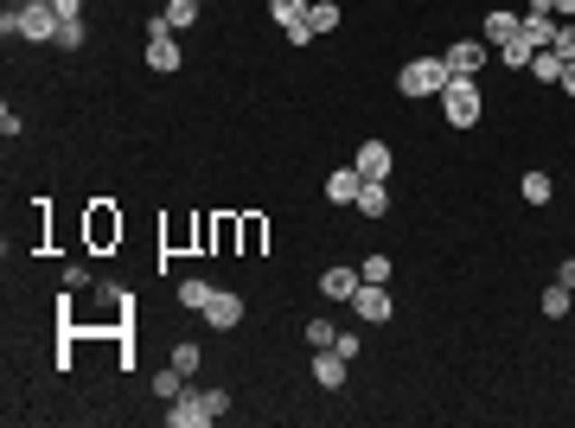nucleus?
Returning a JSON list of instances; mask_svg holds the SVG:
<instances>
[{
    "instance_id": "f257e3e1",
    "label": "nucleus",
    "mask_w": 575,
    "mask_h": 428,
    "mask_svg": "<svg viewBox=\"0 0 575 428\" xmlns=\"http://www.w3.org/2000/svg\"><path fill=\"white\" fill-rule=\"evenodd\" d=\"M224 409H231V396H224V390H186V396H173L167 422H173V428H211Z\"/></svg>"
},
{
    "instance_id": "f03ea898",
    "label": "nucleus",
    "mask_w": 575,
    "mask_h": 428,
    "mask_svg": "<svg viewBox=\"0 0 575 428\" xmlns=\"http://www.w3.org/2000/svg\"><path fill=\"white\" fill-rule=\"evenodd\" d=\"M397 90H403V96H442V90H448V64H442V58L403 64V70H397Z\"/></svg>"
},
{
    "instance_id": "7ed1b4c3",
    "label": "nucleus",
    "mask_w": 575,
    "mask_h": 428,
    "mask_svg": "<svg viewBox=\"0 0 575 428\" xmlns=\"http://www.w3.org/2000/svg\"><path fill=\"white\" fill-rule=\"evenodd\" d=\"M442 103H448V122H454V128H473V122H479V84H473V77H448Z\"/></svg>"
},
{
    "instance_id": "20e7f679",
    "label": "nucleus",
    "mask_w": 575,
    "mask_h": 428,
    "mask_svg": "<svg viewBox=\"0 0 575 428\" xmlns=\"http://www.w3.org/2000/svg\"><path fill=\"white\" fill-rule=\"evenodd\" d=\"M492 58V45L486 39H454L448 51H442V64H448V77H479V64Z\"/></svg>"
},
{
    "instance_id": "39448f33",
    "label": "nucleus",
    "mask_w": 575,
    "mask_h": 428,
    "mask_svg": "<svg viewBox=\"0 0 575 428\" xmlns=\"http://www.w3.org/2000/svg\"><path fill=\"white\" fill-rule=\"evenodd\" d=\"M351 307H358V320H371V326H384V320L397 314V301L384 295V281H358V295H351Z\"/></svg>"
},
{
    "instance_id": "423d86ee",
    "label": "nucleus",
    "mask_w": 575,
    "mask_h": 428,
    "mask_svg": "<svg viewBox=\"0 0 575 428\" xmlns=\"http://www.w3.org/2000/svg\"><path fill=\"white\" fill-rule=\"evenodd\" d=\"M243 320V295H231V288H218V295H211V307H205V326H237Z\"/></svg>"
},
{
    "instance_id": "0eeeda50",
    "label": "nucleus",
    "mask_w": 575,
    "mask_h": 428,
    "mask_svg": "<svg viewBox=\"0 0 575 428\" xmlns=\"http://www.w3.org/2000/svg\"><path fill=\"white\" fill-rule=\"evenodd\" d=\"M390 160H397V154L384 148V141H365V148H358V160H351V167L365 173V179H390Z\"/></svg>"
},
{
    "instance_id": "6e6552de",
    "label": "nucleus",
    "mask_w": 575,
    "mask_h": 428,
    "mask_svg": "<svg viewBox=\"0 0 575 428\" xmlns=\"http://www.w3.org/2000/svg\"><path fill=\"white\" fill-rule=\"evenodd\" d=\"M358 281H365L358 269H326V275H320V295H326V301H351Z\"/></svg>"
},
{
    "instance_id": "1a4fd4ad",
    "label": "nucleus",
    "mask_w": 575,
    "mask_h": 428,
    "mask_svg": "<svg viewBox=\"0 0 575 428\" xmlns=\"http://www.w3.org/2000/svg\"><path fill=\"white\" fill-rule=\"evenodd\" d=\"M518 32H525V20H518V14H506V7L486 14V45H492V51H498V45H512Z\"/></svg>"
},
{
    "instance_id": "9d476101",
    "label": "nucleus",
    "mask_w": 575,
    "mask_h": 428,
    "mask_svg": "<svg viewBox=\"0 0 575 428\" xmlns=\"http://www.w3.org/2000/svg\"><path fill=\"white\" fill-rule=\"evenodd\" d=\"M314 384L320 390H339L345 384V351H333V345L320 351V359H314Z\"/></svg>"
},
{
    "instance_id": "9b49d317",
    "label": "nucleus",
    "mask_w": 575,
    "mask_h": 428,
    "mask_svg": "<svg viewBox=\"0 0 575 428\" xmlns=\"http://www.w3.org/2000/svg\"><path fill=\"white\" fill-rule=\"evenodd\" d=\"M358 211H365V218H384V211H390V186L384 179H365V186H358V198H351Z\"/></svg>"
},
{
    "instance_id": "f8f14e48",
    "label": "nucleus",
    "mask_w": 575,
    "mask_h": 428,
    "mask_svg": "<svg viewBox=\"0 0 575 428\" xmlns=\"http://www.w3.org/2000/svg\"><path fill=\"white\" fill-rule=\"evenodd\" d=\"M358 186H365V173H358V167H339V173L326 179V198H333V205H351Z\"/></svg>"
},
{
    "instance_id": "ddd939ff",
    "label": "nucleus",
    "mask_w": 575,
    "mask_h": 428,
    "mask_svg": "<svg viewBox=\"0 0 575 428\" xmlns=\"http://www.w3.org/2000/svg\"><path fill=\"white\" fill-rule=\"evenodd\" d=\"M537 307H543L550 320H562V314L575 307V288H562V281H550V288H543V301H537Z\"/></svg>"
},
{
    "instance_id": "4468645a",
    "label": "nucleus",
    "mask_w": 575,
    "mask_h": 428,
    "mask_svg": "<svg viewBox=\"0 0 575 428\" xmlns=\"http://www.w3.org/2000/svg\"><path fill=\"white\" fill-rule=\"evenodd\" d=\"M154 396H160V403H173V396H186V371H179V365H167V371H154Z\"/></svg>"
},
{
    "instance_id": "2eb2a0df",
    "label": "nucleus",
    "mask_w": 575,
    "mask_h": 428,
    "mask_svg": "<svg viewBox=\"0 0 575 428\" xmlns=\"http://www.w3.org/2000/svg\"><path fill=\"white\" fill-rule=\"evenodd\" d=\"M84 39H90V26H84V20H64L51 45H58V51H84Z\"/></svg>"
},
{
    "instance_id": "dca6fc26",
    "label": "nucleus",
    "mask_w": 575,
    "mask_h": 428,
    "mask_svg": "<svg viewBox=\"0 0 575 428\" xmlns=\"http://www.w3.org/2000/svg\"><path fill=\"white\" fill-rule=\"evenodd\" d=\"M531 77H537V84H562V58H556V51H537V58H531Z\"/></svg>"
},
{
    "instance_id": "f3484780",
    "label": "nucleus",
    "mask_w": 575,
    "mask_h": 428,
    "mask_svg": "<svg viewBox=\"0 0 575 428\" xmlns=\"http://www.w3.org/2000/svg\"><path fill=\"white\" fill-rule=\"evenodd\" d=\"M211 295H218V288H205V281H179V307H192V314H205Z\"/></svg>"
},
{
    "instance_id": "a211bd4d",
    "label": "nucleus",
    "mask_w": 575,
    "mask_h": 428,
    "mask_svg": "<svg viewBox=\"0 0 575 428\" xmlns=\"http://www.w3.org/2000/svg\"><path fill=\"white\" fill-rule=\"evenodd\" d=\"M307 7H314V0H269V14H275L281 26H301V20H307Z\"/></svg>"
},
{
    "instance_id": "6ab92c4d",
    "label": "nucleus",
    "mask_w": 575,
    "mask_h": 428,
    "mask_svg": "<svg viewBox=\"0 0 575 428\" xmlns=\"http://www.w3.org/2000/svg\"><path fill=\"white\" fill-rule=\"evenodd\" d=\"M307 26H314V39L333 32V26H339V7H333V0H314V7H307Z\"/></svg>"
},
{
    "instance_id": "aec40b11",
    "label": "nucleus",
    "mask_w": 575,
    "mask_h": 428,
    "mask_svg": "<svg viewBox=\"0 0 575 428\" xmlns=\"http://www.w3.org/2000/svg\"><path fill=\"white\" fill-rule=\"evenodd\" d=\"M148 64H154V70H179V45H173V39H154V45H148Z\"/></svg>"
},
{
    "instance_id": "412c9836",
    "label": "nucleus",
    "mask_w": 575,
    "mask_h": 428,
    "mask_svg": "<svg viewBox=\"0 0 575 428\" xmlns=\"http://www.w3.org/2000/svg\"><path fill=\"white\" fill-rule=\"evenodd\" d=\"M550 192H556L550 173H525V198H531V205H550Z\"/></svg>"
},
{
    "instance_id": "4be33fe9",
    "label": "nucleus",
    "mask_w": 575,
    "mask_h": 428,
    "mask_svg": "<svg viewBox=\"0 0 575 428\" xmlns=\"http://www.w3.org/2000/svg\"><path fill=\"white\" fill-rule=\"evenodd\" d=\"M333 339H339V326H333L326 314H320V320H307V345H314V351H326Z\"/></svg>"
},
{
    "instance_id": "5701e85b",
    "label": "nucleus",
    "mask_w": 575,
    "mask_h": 428,
    "mask_svg": "<svg viewBox=\"0 0 575 428\" xmlns=\"http://www.w3.org/2000/svg\"><path fill=\"white\" fill-rule=\"evenodd\" d=\"M498 58H506V64H512V70H525V64H531V58H537V51H531V45H525V32H518V39H512V45H498Z\"/></svg>"
},
{
    "instance_id": "b1692460",
    "label": "nucleus",
    "mask_w": 575,
    "mask_h": 428,
    "mask_svg": "<svg viewBox=\"0 0 575 428\" xmlns=\"http://www.w3.org/2000/svg\"><path fill=\"white\" fill-rule=\"evenodd\" d=\"M167 20H173V32L192 26V20H198V0H167Z\"/></svg>"
},
{
    "instance_id": "393cba45",
    "label": "nucleus",
    "mask_w": 575,
    "mask_h": 428,
    "mask_svg": "<svg viewBox=\"0 0 575 428\" xmlns=\"http://www.w3.org/2000/svg\"><path fill=\"white\" fill-rule=\"evenodd\" d=\"M550 51H556L562 64H575V26H556V39H550Z\"/></svg>"
},
{
    "instance_id": "a878e982",
    "label": "nucleus",
    "mask_w": 575,
    "mask_h": 428,
    "mask_svg": "<svg viewBox=\"0 0 575 428\" xmlns=\"http://www.w3.org/2000/svg\"><path fill=\"white\" fill-rule=\"evenodd\" d=\"M358 275H365V281H390V256H365V262H358Z\"/></svg>"
},
{
    "instance_id": "bb28decb",
    "label": "nucleus",
    "mask_w": 575,
    "mask_h": 428,
    "mask_svg": "<svg viewBox=\"0 0 575 428\" xmlns=\"http://www.w3.org/2000/svg\"><path fill=\"white\" fill-rule=\"evenodd\" d=\"M198 359H205V351H198V345H173V365H179V371H186V378H192V371H198Z\"/></svg>"
},
{
    "instance_id": "cd10ccee",
    "label": "nucleus",
    "mask_w": 575,
    "mask_h": 428,
    "mask_svg": "<svg viewBox=\"0 0 575 428\" xmlns=\"http://www.w3.org/2000/svg\"><path fill=\"white\" fill-rule=\"evenodd\" d=\"M154 39H173V20H167V14H154V20H148V45H154Z\"/></svg>"
},
{
    "instance_id": "c85d7f7f",
    "label": "nucleus",
    "mask_w": 575,
    "mask_h": 428,
    "mask_svg": "<svg viewBox=\"0 0 575 428\" xmlns=\"http://www.w3.org/2000/svg\"><path fill=\"white\" fill-rule=\"evenodd\" d=\"M58 7V20H84V0H51Z\"/></svg>"
},
{
    "instance_id": "c756f323",
    "label": "nucleus",
    "mask_w": 575,
    "mask_h": 428,
    "mask_svg": "<svg viewBox=\"0 0 575 428\" xmlns=\"http://www.w3.org/2000/svg\"><path fill=\"white\" fill-rule=\"evenodd\" d=\"M556 281H562V288H575V256H569V262L556 269Z\"/></svg>"
},
{
    "instance_id": "7c9ffc66",
    "label": "nucleus",
    "mask_w": 575,
    "mask_h": 428,
    "mask_svg": "<svg viewBox=\"0 0 575 428\" xmlns=\"http://www.w3.org/2000/svg\"><path fill=\"white\" fill-rule=\"evenodd\" d=\"M562 90H569V96H575V64H562Z\"/></svg>"
},
{
    "instance_id": "2f4dec72",
    "label": "nucleus",
    "mask_w": 575,
    "mask_h": 428,
    "mask_svg": "<svg viewBox=\"0 0 575 428\" xmlns=\"http://www.w3.org/2000/svg\"><path fill=\"white\" fill-rule=\"evenodd\" d=\"M550 7H556V14H569V20H575V0H550Z\"/></svg>"
},
{
    "instance_id": "473e14b6",
    "label": "nucleus",
    "mask_w": 575,
    "mask_h": 428,
    "mask_svg": "<svg viewBox=\"0 0 575 428\" xmlns=\"http://www.w3.org/2000/svg\"><path fill=\"white\" fill-rule=\"evenodd\" d=\"M45 7H51V0H45Z\"/></svg>"
}]
</instances>
